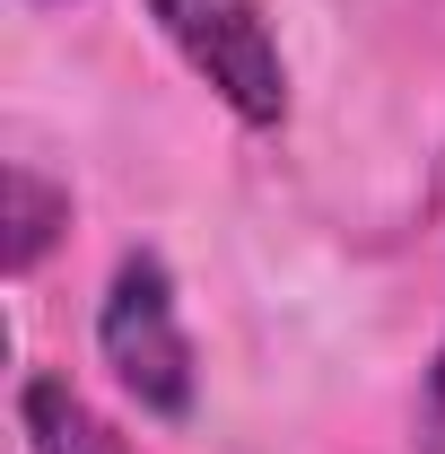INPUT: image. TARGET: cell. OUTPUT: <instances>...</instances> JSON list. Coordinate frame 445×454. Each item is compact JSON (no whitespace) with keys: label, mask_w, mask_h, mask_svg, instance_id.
I'll return each instance as SVG.
<instances>
[{"label":"cell","mask_w":445,"mask_h":454,"mask_svg":"<svg viewBox=\"0 0 445 454\" xmlns=\"http://www.w3.org/2000/svg\"><path fill=\"white\" fill-rule=\"evenodd\" d=\"M97 358H105V376L122 385V402H140L149 419H192V402H201V349H192V324H183L167 254L131 245L105 271Z\"/></svg>","instance_id":"obj_1"},{"label":"cell","mask_w":445,"mask_h":454,"mask_svg":"<svg viewBox=\"0 0 445 454\" xmlns=\"http://www.w3.org/2000/svg\"><path fill=\"white\" fill-rule=\"evenodd\" d=\"M167 53L219 97L245 131H279L288 122V53L262 0H149Z\"/></svg>","instance_id":"obj_2"},{"label":"cell","mask_w":445,"mask_h":454,"mask_svg":"<svg viewBox=\"0 0 445 454\" xmlns=\"http://www.w3.org/2000/svg\"><path fill=\"white\" fill-rule=\"evenodd\" d=\"M9 419H18L27 454H140L61 367H27V376L9 385Z\"/></svg>","instance_id":"obj_3"},{"label":"cell","mask_w":445,"mask_h":454,"mask_svg":"<svg viewBox=\"0 0 445 454\" xmlns=\"http://www.w3.org/2000/svg\"><path fill=\"white\" fill-rule=\"evenodd\" d=\"M0 201H9V210H0V271L27 288L44 271V254L70 236V184H53L44 167H27V158H9Z\"/></svg>","instance_id":"obj_4"},{"label":"cell","mask_w":445,"mask_h":454,"mask_svg":"<svg viewBox=\"0 0 445 454\" xmlns=\"http://www.w3.org/2000/svg\"><path fill=\"white\" fill-rule=\"evenodd\" d=\"M419 446L445 454V340L428 349V367H419Z\"/></svg>","instance_id":"obj_5"}]
</instances>
